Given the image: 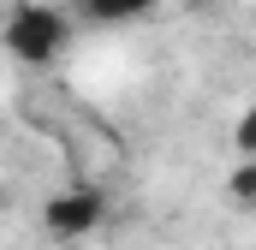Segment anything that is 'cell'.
Listing matches in <instances>:
<instances>
[{
    "mask_svg": "<svg viewBox=\"0 0 256 250\" xmlns=\"http://www.w3.org/2000/svg\"><path fill=\"white\" fill-rule=\"evenodd\" d=\"M72 42V18L48 0H18L6 12V54L18 66H54Z\"/></svg>",
    "mask_w": 256,
    "mask_h": 250,
    "instance_id": "cell-1",
    "label": "cell"
},
{
    "mask_svg": "<svg viewBox=\"0 0 256 250\" xmlns=\"http://www.w3.org/2000/svg\"><path fill=\"white\" fill-rule=\"evenodd\" d=\"M108 190L96 185H66L54 190L48 202H42V226L54 232V238H66V244H78V238H96L102 226H108Z\"/></svg>",
    "mask_w": 256,
    "mask_h": 250,
    "instance_id": "cell-2",
    "label": "cell"
},
{
    "mask_svg": "<svg viewBox=\"0 0 256 250\" xmlns=\"http://www.w3.org/2000/svg\"><path fill=\"white\" fill-rule=\"evenodd\" d=\"M161 0H78V18L84 24H96V30H114V24H137V18H149Z\"/></svg>",
    "mask_w": 256,
    "mask_h": 250,
    "instance_id": "cell-3",
    "label": "cell"
},
{
    "mask_svg": "<svg viewBox=\"0 0 256 250\" xmlns=\"http://www.w3.org/2000/svg\"><path fill=\"white\" fill-rule=\"evenodd\" d=\"M226 196H232L238 208H256V161H232V173H226Z\"/></svg>",
    "mask_w": 256,
    "mask_h": 250,
    "instance_id": "cell-4",
    "label": "cell"
},
{
    "mask_svg": "<svg viewBox=\"0 0 256 250\" xmlns=\"http://www.w3.org/2000/svg\"><path fill=\"white\" fill-rule=\"evenodd\" d=\"M232 143H238V161H256V114H244V120H238Z\"/></svg>",
    "mask_w": 256,
    "mask_h": 250,
    "instance_id": "cell-5",
    "label": "cell"
}]
</instances>
